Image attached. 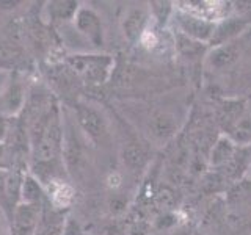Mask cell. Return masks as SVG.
Listing matches in <instances>:
<instances>
[{
    "label": "cell",
    "mask_w": 251,
    "mask_h": 235,
    "mask_svg": "<svg viewBox=\"0 0 251 235\" xmlns=\"http://www.w3.org/2000/svg\"><path fill=\"white\" fill-rule=\"evenodd\" d=\"M68 65L83 82L91 85H102L112 75L115 60L112 55L107 53L75 52L68 58Z\"/></svg>",
    "instance_id": "1"
},
{
    "label": "cell",
    "mask_w": 251,
    "mask_h": 235,
    "mask_svg": "<svg viewBox=\"0 0 251 235\" xmlns=\"http://www.w3.org/2000/svg\"><path fill=\"white\" fill-rule=\"evenodd\" d=\"M121 159H123V163L129 169L132 171L141 169V168H145L148 163V151L143 144L132 141V143L124 144L121 151Z\"/></svg>",
    "instance_id": "16"
},
{
    "label": "cell",
    "mask_w": 251,
    "mask_h": 235,
    "mask_svg": "<svg viewBox=\"0 0 251 235\" xmlns=\"http://www.w3.org/2000/svg\"><path fill=\"white\" fill-rule=\"evenodd\" d=\"M44 187L33 174H25L22 176V184H21V202L24 204H36L39 206L44 198Z\"/></svg>",
    "instance_id": "15"
},
{
    "label": "cell",
    "mask_w": 251,
    "mask_h": 235,
    "mask_svg": "<svg viewBox=\"0 0 251 235\" xmlns=\"http://www.w3.org/2000/svg\"><path fill=\"white\" fill-rule=\"evenodd\" d=\"M11 130V118L0 115V144L8 138Z\"/></svg>",
    "instance_id": "20"
},
{
    "label": "cell",
    "mask_w": 251,
    "mask_h": 235,
    "mask_svg": "<svg viewBox=\"0 0 251 235\" xmlns=\"http://www.w3.org/2000/svg\"><path fill=\"white\" fill-rule=\"evenodd\" d=\"M154 199H155L157 207L162 209L163 212H168V210H171L173 207L176 206L175 194H173V191L170 190V188H167V187L160 188V190L155 193Z\"/></svg>",
    "instance_id": "19"
},
{
    "label": "cell",
    "mask_w": 251,
    "mask_h": 235,
    "mask_svg": "<svg viewBox=\"0 0 251 235\" xmlns=\"http://www.w3.org/2000/svg\"><path fill=\"white\" fill-rule=\"evenodd\" d=\"M240 57V49L235 43L215 46L206 53V66L215 70H222L232 66Z\"/></svg>",
    "instance_id": "11"
},
{
    "label": "cell",
    "mask_w": 251,
    "mask_h": 235,
    "mask_svg": "<svg viewBox=\"0 0 251 235\" xmlns=\"http://www.w3.org/2000/svg\"><path fill=\"white\" fill-rule=\"evenodd\" d=\"M245 177L250 180L251 182V162H250V164H248V168H247V171H245Z\"/></svg>",
    "instance_id": "22"
},
{
    "label": "cell",
    "mask_w": 251,
    "mask_h": 235,
    "mask_svg": "<svg viewBox=\"0 0 251 235\" xmlns=\"http://www.w3.org/2000/svg\"><path fill=\"white\" fill-rule=\"evenodd\" d=\"M78 8H80V3L78 2L60 0V2H50L49 6H46V11L49 13V18L53 21L69 22V21H74Z\"/></svg>",
    "instance_id": "17"
},
{
    "label": "cell",
    "mask_w": 251,
    "mask_h": 235,
    "mask_svg": "<svg viewBox=\"0 0 251 235\" xmlns=\"http://www.w3.org/2000/svg\"><path fill=\"white\" fill-rule=\"evenodd\" d=\"M175 6L215 24L226 19L232 11V2H220V0L215 2L214 0H185V2H176Z\"/></svg>",
    "instance_id": "6"
},
{
    "label": "cell",
    "mask_w": 251,
    "mask_h": 235,
    "mask_svg": "<svg viewBox=\"0 0 251 235\" xmlns=\"http://www.w3.org/2000/svg\"><path fill=\"white\" fill-rule=\"evenodd\" d=\"M73 25L91 49H99L104 44V24H102L100 16L93 8H78Z\"/></svg>",
    "instance_id": "5"
},
{
    "label": "cell",
    "mask_w": 251,
    "mask_h": 235,
    "mask_svg": "<svg viewBox=\"0 0 251 235\" xmlns=\"http://www.w3.org/2000/svg\"><path fill=\"white\" fill-rule=\"evenodd\" d=\"M49 198L53 207L57 209H68L74 201V188L65 180L53 179L49 182Z\"/></svg>",
    "instance_id": "14"
},
{
    "label": "cell",
    "mask_w": 251,
    "mask_h": 235,
    "mask_svg": "<svg viewBox=\"0 0 251 235\" xmlns=\"http://www.w3.org/2000/svg\"><path fill=\"white\" fill-rule=\"evenodd\" d=\"M170 22L175 25L177 35L192 39L195 43L204 44V46L210 44L212 36H214V31H215V25H217L215 22L207 21L201 18V16L192 14L188 11H184L177 6H175V11H173Z\"/></svg>",
    "instance_id": "2"
},
{
    "label": "cell",
    "mask_w": 251,
    "mask_h": 235,
    "mask_svg": "<svg viewBox=\"0 0 251 235\" xmlns=\"http://www.w3.org/2000/svg\"><path fill=\"white\" fill-rule=\"evenodd\" d=\"M247 27H248L247 22H243L239 18L229 14L226 19L217 22L210 46L215 47V46H222V44H227V43H234V39L239 38V35Z\"/></svg>",
    "instance_id": "12"
},
{
    "label": "cell",
    "mask_w": 251,
    "mask_h": 235,
    "mask_svg": "<svg viewBox=\"0 0 251 235\" xmlns=\"http://www.w3.org/2000/svg\"><path fill=\"white\" fill-rule=\"evenodd\" d=\"M248 108L251 110V100H250V104H248Z\"/></svg>",
    "instance_id": "24"
},
{
    "label": "cell",
    "mask_w": 251,
    "mask_h": 235,
    "mask_svg": "<svg viewBox=\"0 0 251 235\" xmlns=\"http://www.w3.org/2000/svg\"><path fill=\"white\" fill-rule=\"evenodd\" d=\"M223 135L229 137L239 147L251 146V110L247 104L226 107L222 115Z\"/></svg>",
    "instance_id": "3"
},
{
    "label": "cell",
    "mask_w": 251,
    "mask_h": 235,
    "mask_svg": "<svg viewBox=\"0 0 251 235\" xmlns=\"http://www.w3.org/2000/svg\"><path fill=\"white\" fill-rule=\"evenodd\" d=\"M149 235H163V234H160V232H155V234H149Z\"/></svg>",
    "instance_id": "23"
},
{
    "label": "cell",
    "mask_w": 251,
    "mask_h": 235,
    "mask_svg": "<svg viewBox=\"0 0 251 235\" xmlns=\"http://www.w3.org/2000/svg\"><path fill=\"white\" fill-rule=\"evenodd\" d=\"M239 151V146L234 143V141L226 137V135H220L217 138V141L212 146V151H210V155H209V164L210 168L214 169H225L227 164H229L235 154Z\"/></svg>",
    "instance_id": "10"
},
{
    "label": "cell",
    "mask_w": 251,
    "mask_h": 235,
    "mask_svg": "<svg viewBox=\"0 0 251 235\" xmlns=\"http://www.w3.org/2000/svg\"><path fill=\"white\" fill-rule=\"evenodd\" d=\"M75 118L80 130L96 144H107L110 140V130L105 118L96 108L90 105H77Z\"/></svg>",
    "instance_id": "4"
},
{
    "label": "cell",
    "mask_w": 251,
    "mask_h": 235,
    "mask_svg": "<svg viewBox=\"0 0 251 235\" xmlns=\"http://www.w3.org/2000/svg\"><path fill=\"white\" fill-rule=\"evenodd\" d=\"M39 206L19 202L14 207V231L18 235H28L38 226Z\"/></svg>",
    "instance_id": "13"
},
{
    "label": "cell",
    "mask_w": 251,
    "mask_h": 235,
    "mask_svg": "<svg viewBox=\"0 0 251 235\" xmlns=\"http://www.w3.org/2000/svg\"><path fill=\"white\" fill-rule=\"evenodd\" d=\"M179 118L173 112L167 108H155L154 112L149 115L148 119V133L152 140L165 143L170 138L176 135L179 130Z\"/></svg>",
    "instance_id": "7"
},
{
    "label": "cell",
    "mask_w": 251,
    "mask_h": 235,
    "mask_svg": "<svg viewBox=\"0 0 251 235\" xmlns=\"http://www.w3.org/2000/svg\"><path fill=\"white\" fill-rule=\"evenodd\" d=\"M11 80V72L8 69H0V96L3 94V91L6 90L8 83Z\"/></svg>",
    "instance_id": "21"
},
{
    "label": "cell",
    "mask_w": 251,
    "mask_h": 235,
    "mask_svg": "<svg viewBox=\"0 0 251 235\" xmlns=\"http://www.w3.org/2000/svg\"><path fill=\"white\" fill-rule=\"evenodd\" d=\"M173 3L170 2H152L151 8H149V14L151 18L159 24V25H165L171 21L173 11H175V6H171Z\"/></svg>",
    "instance_id": "18"
},
{
    "label": "cell",
    "mask_w": 251,
    "mask_h": 235,
    "mask_svg": "<svg viewBox=\"0 0 251 235\" xmlns=\"http://www.w3.org/2000/svg\"><path fill=\"white\" fill-rule=\"evenodd\" d=\"M149 19H151V14H149V11L145 10V8H140V6L129 8L121 22L124 38L127 39L129 43H140V39L143 38V35L148 31Z\"/></svg>",
    "instance_id": "8"
},
{
    "label": "cell",
    "mask_w": 251,
    "mask_h": 235,
    "mask_svg": "<svg viewBox=\"0 0 251 235\" xmlns=\"http://www.w3.org/2000/svg\"><path fill=\"white\" fill-rule=\"evenodd\" d=\"M25 102H27L25 86L19 80H13L11 78L6 90L0 96V115L13 118L22 112V108L25 107Z\"/></svg>",
    "instance_id": "9"
}]
</instances>
